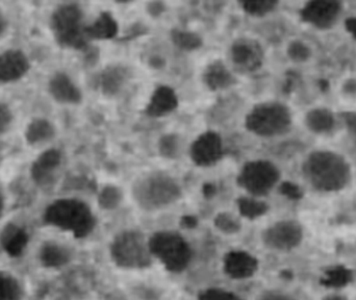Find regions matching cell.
Masks as SVG:
<instances>
[{"label": "cell", "instance_id": "1", "mask_svg": "<svg viewBox=\"0 0 356 300\" xmlns=\"http://www.w3.org/2000/svg\"><path fill=\"white\" fill-rule=\"evenodd\" d=\"M355 161L345 151L328 145L307 150L299 163V176L307 190L319 196H337L353 187Z\"/></svg>", "mask_w": 356, "mask_h": 300}, {"label": "cell", "instance_id": "2", "mask_svg": "<svg viewBox=\"0 0 356 300\" xmlns=\"http://www.w3.org/2000/svg\"><path fill=\"white\" fill-rule=\"evenodd\" d=\"M134 205L144 214H158L175 207L181 200V184L171 174L152 171L139 176L129 191Z\"/></svg>", "mask_w": 356, "mask_h": 300}, {"label": "cell", "instance_id": "3", "mask_svg": "<svg viewBox=\"0 0 356 300\" xmlns=\"http://www.w3.org/2000/svg\"><path fill=\"white\" fill-rule=\"evenodd\" d=\"M297 116L282 100H265L255 104L245 118V127L255 137L275 140L286 137L294 129Z\"/></svg>", "mask_w": 356, "mask_h": 300}, {"label": "cell", "instance_id": "4", "mask_svg": "<svg viewBox=\"0 0 356 300\" xmlns=\"http://www.w3.org/2000/svg\"><path fill=\"white\" fill-rule=\"evenodd\" d=\"M44 223L73 238H85L95 226V217L89 205L81 199L67 197L51 201L44 209Z\"/></svg>", "mask_w": 356, "mask_h": 300}, {"label": "cell", "instance_id": "5", "mask_svg": "<svg viewBox=\"0 0 356 300\" xmlns=\"http://www.w3.org/2000/svg\"><path fill=\"white\" fill-rule=\"evenodd\" d=\"M259 241L268 253L277 255H292L305 246L307 241V228L299 218L280 217L263 228Z\"/></svg>", "mask_w": 356, "mask_h": 300}, {"label": "cell", "instance_id": "6", "mask_svg": "<svg viewBox=\"0 0 356 300\" xmlns=\"http://www.w3.org/2000/svg\"><path fill=\"white\" fill-rule=\"evenodd\" d=\"M236 184L252 198H266L282 184V171L275 161L251 159L241 168Z\"/></svg>", "mask_w": 356, "mask_h": 300}, {"label": "cell", "instance_id": "7", "mask_svg": "<svg viewBox=\"0 0 356 300\" xmlns=\"http://www.w3.org/2000/svg\"><path fill=\"white\" fill-rule=\"evenodd\" d=\"M76 260L74 247L60 238H44L31 247L29 261L42 274H60L68 269Z\"/></svg>", "mask_w": 356, "mask_h": 300}, {"label": "cell", "instance_id": "8", "mask_svg": "<svg viewBox=\"0 0 356 300\" xmlns=\"http://www.w3.org/2000/svg\"><path fill=\"white\" fill-rule=\"evenodd\" d=\"M50 27L56 42L67 48H83L89 39L83 12L76 3L58 6L50 17Z\"/></svg>", "mask_w": 356, "mask_h": 300}, {"label": "cell", "instance_id": "9", "mask_svg": "<svg viewBox=\"0 0 356 300\" xmlns=\"http://www.w3.org/2000/svg\"><path fill=\"white\" fill-rule=\"evenodd\" d=\"M341 111L327 104H309L297 117L299 123L307 135L314 139L328 140L340 133L343 127Z\"/></svg>", "mask_w": 356, "mask_h": 300}, {"label": "cell", "instance_id": "10", "mask_svg": "<svg viewBox=\"0 0 356 300\" xmlns=\"http://www.w3.org/2000/svg\"><path fill=\"white\" fill-rule=\"evenodd\" d=\"M346 8L345 4L336 0L309 1L301 8V18L314 31H330L342 23Z\"/></svg>", "mask_w": 356, "mask_h": 300}, {"label": "cell", "instance_id": "11", "mask_svg": "<svg viewBox=\"0 0 356 300\" xmlns=\"http://www.w3.org/2000/svg\"><path fill=\"white\" fill-rule=\"evenodd\" d=\"M113 257L118 261L129 259V267H142L145 259H152L149 240L138 230H124L114 239L111 247Z\"/></svg>", "mask_w": 356, "mask_h": 300}, {"label": "cell", "instance_id": "12", "mask_svg": "<svg viewBox=\"0 0 356 300\" xmlns=\"http://www.w3.org/2000/svg\"><path fill=\"white\" fill-rule=\"evenodd\" d=\"M229 58L238 72H257L265 62V50L257 40L248 37L238 38L230 45Z\"/></svg>", "mask_w": 356, "mask_h": 300}, {"label": "cell", "instance_id": "13", "mask_svg": "<svg viewBox=\"0 0 356 300\" xmlns=\"http://www.w3.org/2000/svg\"><path fill=\"white\" fill-rule=\"evenodd\" d=\"M284 56L295 68L313 69L321 60V48L313 38L294 35L284 44Z\"/></svg>", "mask_w": 356, "mask_h": 300}, {"label": "cell", "instance_id": "14", "mask_svg": "<svg viewBox=\"0 0 356 300\" xmlns=\"http://www.w3.org/2000/svg\"><path fill=\"white\" fill-rule=\"evenodd\" d=\"M223 152L221 137L213 132L201 134L190 148L191 159L200 167L215 165L222 159Z\"/></svg>", "mask_w": 356, "mask_h": 300}, {"label": "cell", "instance_id": "15", "mask_svg": "<svg viewBox=\"0 0 356 300\" xmlns=\"http://www.w3.org/2000/svg\"><path fill=\"white\" fill-rule=\"evenodd\" d=\"M29 285L15 268L0 265V300H29Z\"/></svg>", "mask_w": 356, "mask_h": 300}, {"label": "cell", "instance_id": "16", "mask_svg": "<svg viewBox=\"0 0 356 300\" xmlns=\"http://www.w3.org/2000/svg\"><path fill=\"white\" fill-rule=\"evenodd\" d=\"M48 92L56 102L65 106H77L83 102L81 90L65 72H56L50 77Z\"/></svg>", "mask_w": 356, "mask_h": 300}, {"label": "cell", "instance_id": "17", "mask_svg": "<svg viewBox=\"0 0 356 300\" xmlns=\"http://www.w3.org/2000/svg\"><path fill=\"white\" fill-rule=\"evenodd\" d=\"M31 62L24 52L8 49L0 54V84L14 83L29 73Z\"/></svg>", "mask_w": 356, "mask_h": 300}, {"label": "cell", "instance_id": "18", "mask_svg": "<svg viewBox=\"0 0 356 300\" xmlns=\"http://www.w3.org/2000/svg\"><path fill=\"white\" fill-rule=\"evenodd\" d=\"M332 97L341 112L356 111V69L345 71L334 81Z\"/></svg>", "mask_w": 356, "mask_h": 300}, {"label": "cell", "instance_id": "19", "mask_svg": "<svg viewBox=\"0 0 356 300\" xmlns=\"http://www.w3.org/2000/svg\"><path fill=\"white\" fill-rule=\"evenodd\" d=\"M131 70L123 65L106 67L98 77V88L106 97H116L131 81Z\"/></svg>", "mask_w": 356, "mask_h": 300}, {"label": "cell", "instance_id": "20", "mask_svg": "<svg viewBox=\"0 0 356 300\" xmlns=\"http://www.w3.org/2000/svg\"><path fill=\"white\" fill-rule=\"evenodd\" d=\"M62 163V155L56 150L44 151L31 166V177L39 186L52 184L54 174Z\"/></svg>", "mask_w": 356, "mask_h": 300}, {"label": "cell", "instance_id": "21", "mask_svg": "<svg viewBox=\"0 0 356 300\" xmlns=\"http://www.w3.org/2000/svg\"><path fill=\"white\" fill-rule=\"evenodd\" d=\"M202 79L211 91H222L228 89L236 83V77L221 61H216L207 67Z\"/></svg>", "mask_w": 356, "mask_h": 300}, {"label": "cell", "instance_id": "22", "mask_svg": "<svg viewBox=\"0 0 356 300\" xmlns=\"http://www.w3.org/2000/svg\"><path fill=\"white\" fill-rule=\"evenodd\" d=\"M56 135L54 125L46 119H35L25 131V139L31 145L45 143Z\"/></svg>", "mask_w": 356, "mask_h": 300}, {"label": "cell", "instance_id": "23", "mask_svg": "<svg viewBox=\"0 0 356 300\" xmlns=\"http://www.w3.org/2000/svg\"><path fill=\"white\" fill-rule=\"evenodd\" d=\"M175 106H177V97L175 93L170 89L161 88L154 93L148 111L154 116H160L175 110Z\"/></svg>", "mask_w": 356, "mask_h": 300}, {"label": "cell", "instance_id": "24", "mask_svg": "<svg viewBox=\"0 0 356 300\" xmlns=\"http://www.w3.org/2000/svg\"><path fill=\"white\" fill-rule=\"evenodd\" d=\"M243 10L249 16L263 18L277 10L280 2L269 0H257V1H245L241 3Z\"/></svg>", "mask_w": 356, "mask_h": 300}, {"label": "cell", "instance_id": "25", "mask_svg": "<svg viewBox=\"0 0 356 300\" xmlns=\"http://www.w3.org/2000/svg\"><path fill=\"white\" fill-rule=\"evenodd\" d=\"M116 33V24L113 19L106 14L99 17L97 21L91 26L87 27L88 37L89 38H108L112 37Z\"/></svg>", "mask_w": 356, "mask_h": 300}, {"label": "cell", "instance_id": "26", "mask_svg": "<svg viewBox=\"0 0 356 300\" xmlns=\"http://www.w3.org/2000/svg\"><path fill=\"white\" fill-rule=\"evenodd\" d=\"M122 194L121 191L115 186H106L102 189L99 194V203L102 209L115 210L121 203Z\"/></svg>", "mask_w": 356, "mask_h": 300}, {"label": "cell", "instance_id": "27", "mask_svg": "<svg viewBox=\"0 0 356 300\" xmlns=\"http://www.w3.org/2000/svg\"><path fill=\"white\" fill-rule=\"evenodd\" d=\"M254 300H300L295 293L280 288V287H269L263 289L261 292L257 293Z\"/></svg>", "mask_w": 356, "mask_h": 300}, {"label": "cell", "instance_id": "28", "mask_svg": "<svg viewBox=\"0 0 356 300\" xmlns=\"http://www.w3.org/2000/svg\"><path fill=\"white\" fill-rule=\"evenodd\" d=\"M161 155L168 159H175L179 151V138L175 134L163 136L159 143Z\"/></svg>", "mask_w": 356, "mask_h": 300}, {"label": "cell", "instance_id": "29", "mask_svg": "<svg viewBox=\"0 0 356 300\" xmlns=\"http://www.w3.org/2000/svg\"><path fill=\"white\" fill-rule=\"evenodd\" d=\"M173 41L177 46L184 49H194L201 45L200 38L188 31H175L173 33Z\"/></svg>", "mask_w": 356, "mask_h": 300}, {"label": "cell", "instance_id": "30", "mask_svg": "<svg viewBox=\"0 0 356 300\" xmlns=\"http://www.w3.org/2000/svg\"><path fill=\"white\" fill-rule=\"evenodd\" d=\"M13 113L10 106L0 102V135L8 131L13 123Z\"/></svg>", "mask_w": 356, "mask_h": 300}, {"label": "cell", "instance_id": "31", "mask_svg": "<svg viewBox=\"0 0 356 300\" xmlns=\"http://www.w3.org/2000/svg\"><path fill=\"white\" fill-rule=\"evenodd\" d=\"M202 300H242L238 295L232 294L228 291H209V294H205Z\"/></svg>", "mask_w": 356, "mask_h": 300}, {"label": "cell", "instance_id": "32", "mask_svg": "<svg viewBox=\"0 0 356 300\" xmlns=\"http://www.w3.org/2000/svg\"><path fill=\"white\" fill-rule=\"evenodd\" d=\"M8 26V18H6V14L2 12V10H0V37H2L6 33Z\"/></svg>", "mask_w": 356, "mask_h": 300}, {"label": "cell", "instance_id": "33", "mask_svg": "<svg viewBox=\"0 0 356 300\" xmlns=\"http://www.w3.org/2000/svg\"><path fill=\"white\" fill-rule=\"evenodd\" d=\"M6 196H4L3 192L0 189V221L3 218L4 214H6Z\"/></svg>", "mask_w": 356, "mask_h": 300}]
</instances>
